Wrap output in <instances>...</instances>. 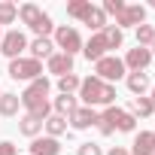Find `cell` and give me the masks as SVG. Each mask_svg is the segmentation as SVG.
<instances>
[{
    "label": "cell",
    "instance_id": "cell-1",
    "mask_svg": "<svg viewBox=\"0 0 155 155\" xmlns=\"http://www.w3.org/2000/svg\"><path fill=\"white\" fill-rule=\"evenodd\" d=\"M49 91H52V79L43 73L40 79H34V82H28L25 85V91L18 94L21 97V110L28 113V116H37V119H49L52 116V101H49Z\"/></svg>",
    "mask_w": 155,
    "mask_h": 155
},
{
    "label": "cell",
    "instance_id": "cell-2",
    "mask_svg": "<svg viewBox=\"0 0 155 155\" xmlns=\"http://www.w3.org/2000/svg\"><path fill=\"white\" fill-rule=\"evenodd\" d=\"M76 97H79V104L82 107H91V110H97V107H113L116 104V85H110V82H104V79H97V76L91 73V76H85L82 79V85H79V91H76Z\"/></svg>",
    "mask_w": 155,
    "mask_h": 155
},
{
    "label": "cell",
    "instance_id": "cell-3",
    "mask_svg": "<svg viewBox=\"0 0 155 155\" xmlns=\"http://www.w3.org/2000/svg\"><path fill=\"white\" fill-rule=\"evenodd\" d=\"M52 43H55V49L58 52H64V55H70V58H76L82 52V34H79V28L76 25H55V34H52Z\"/></svg>",
    "mask_w": 155,
    "mask_h": 155
},
{
    "label": "cell",
    "instance_id": "cell-4",
    "mask_svg": "<svg viewBox=\"0 0 155 155\" xmlns=\"http://www.w3.org/2000/svg\"><path fill=\"white\" fill-rule=\"evenodd\" d=\"M6 73H9V79H15V82H34V79L43 76V64L34 61V58H28V55H21V58L9 61Z\"/></svg>",
    "mask_w": 155,
    "mask_h": 155
},
{
    "label": "cell",
    "instance_id": "cell-5",
    "mask_svg": "<svg viewBox=\"0 0 155 155\" xmlns=\"http://www.w3.org/2000/svg\"><path fill=\"white\" fill-rule=\"evenodd\" d=\"M28 34L25 31H18V28H12V31H3V40H0V55L3 58H9V61H15V58H21L25 52H28Z\"/></svg>",
    "mask_w": 155,
    "mask_h": 155
},
{
    "label": "cell",
    "instance_id": "cell-6",
    "mask_svg": "<svg viewBox=\"0 0 155 155\" xmlns=\"http://www.w3.org/2000/svg\"><path fill=\"white\" fill-rule=\"evenodd\" d=\"M101 119H104V122H110V125H113V131H122V134H137V119H134L125 107H119V104L107 107V110L101 113Z\"/></svg>",
    "mask_w": 155,
    "mask_h": 155
},
{
    "label": "cell",
    "instance_id": "cell-7",
    "mask_svg": "<svg viewBox=\"0 0 155 155\" xmlns=\"http://www.w3.org/2000/svg\"><path fill=\"white\" fill-rule=\"evenodd\" d=\"M94 76H97V79H104V82H110V85H116L119 79H125V76H128V70H125L122 58L107 55V58H101V61L94 64Z\"/></svg>",
    "mask_w": 155,
    "mask_h": 155
},
{
    "label": "cell",
    "instance_id": "cell-8",
    "mask_svg": "<svg viewBox=\"0 0 155 155\" xmlns=\"http://www.w3.org/2000/svg\"><path fill=\"white\" fill-rule=\"evenodd\" d=\"M155 58H152V52L149 49H143V46H134V49H128L125 52V58H122V64H125V70L128 73H149V64H152Z\"/></svg>",
    "mask_w": 155,
    "mask_h": 155
},
{
    "label": "cell",
    "instance_id": "cell-9",
    "mask_svg": "<svg viewBox=\"0 0 155 155\" xmlns=\"http://www.w3.org/2000/svg\"><path fill=\"white\" fill-rule=\"evenodd\" d=\"M146 25V6L143 3H125V9L116 15V28L125 31V28H140Z\"/></svg>",
    "mask_w": 155,
    "mask_h": 155
},
{
    "label": "cell",
    "instance_id": "cell-10",
    "mask_svg": "<svg viewBox=\"0 0 155 155\" xmlns=\"http://www.w3.org/2000/svg\"><path fill=\"white\" fill-rule=\"evenodd\" d=\"M97 110H91V107H82L79 104V110H76L70 119H67V128H73V131H88V128H94L97 125Z\"/></svg>",
    "mask_w": 155,
    "mask_h": 155
},
{
    "label": "cell",
    "instance_id": "cell-11",
    "mask_svg": "<svg viewBox=\"0 0 155 155\" xmlns=\"http://www.w3.org/2000/svg\"><path fill=\"white\" fill-rule=\"evenodd\" d=\"M58 49H55V43H52V37H34L31 43H28V58H34V61H49L52 55H55Z\"/></svg>",
    "mask_w": 155,
    "mask_h": 155
},
{
    "label": "cell",
    "instance_id": "cell-12",
    "mask_svg": "<svg viewBox=\"0 0 155 155\" xmlns=\"http://www.w3.org/2000/svg\"><path fill=\"white\" fill-rule=\"evenodd\" d=\"M82 55H85V61H88V64H97L101 58H107V55H110V49H107V43H104V37H101V34H91V37L82 43Z\"/></svg>",
    "mask_w": 155,
    "mask_h": 155
},
{
    "label": "cell",
    "instance_id": "cell-13",
    "mask_svg": "<svg viewBox=\"0 0 155 155\" xmlns=\"http://www.w3.org/2000/svg\"><path fill=\"white\" fill-rule=\"evenodd\" d=\"M46 73H52L55 79H61V76H67V73H76V70H73V58L64 55V52H55V55L46 61Z\"/></svg>",
    "mask_w": 155,
    "mask_h": 155
},
{
    "label": "cell",
    "instance_id": "cell-14",
    "mask_svg": "<svg viewBox=\"0 0 155 155\" xmlns=\"http://www.w3.org/2000/svg\"><path fill=\"white\" fill-rule=\"evenodd\" d=\"M31 155H61V140H55V137H46V134H40V137H34L31 140Z\"/></svg>",
    "mask_w": 155,
    "mask_h": 155
},
{
    "label": "cell",
    "instance_id": "cell-15",
    "mask_svg": "<svg viewBox=\"0 0 155 155\" xmlns=\"http://www.w3.org/2000/svg\"><path fill=\"white\" fill-rule=\"evenodd\" d=\"M76 110H79V97H76V94H58V97H52V113L55 116L70 119Z\"/></svg>",
    "mask_w": 155,
    "mask_h": 155
},
{
    "label": "cell",
    "instance_id": "cell-16",
    "mask_svg": "<svg viewBox=\"0 0 155 155\" xmlns=\"http://www.w3.org/2000/svg\"><path fill=\"white\" fill-rule=\"evenodd\" d=\"M125 85H128V91H131L134 97H143V94H149V88H152V76H149V73H128V76H125Z\"/></svg>",
    "mask_w": 155,
    "mask_h": 155
},
{
    "label": "cell",
    "instance_id": "cell-17",
    "mask_svg": "<svg viewBox=\"0 0 155 155\" xmlns=\"http://www.w3.org/2000/svg\"><path fill=\"white\" fill-rule=\"evenodd\" d=\"M131 155H155V131H140V134H134Z\"/></svg>",
    "mask_w": 155,
    "mask_h": 155
},
{
    "label": "cell",
    "instance_id": "cell-18",
    "mask_svg": "<svg viewBox=\"0 0 155 155\" xmlns=\"http://www.w3.org/2000/svg\"><path fill=\"white\" fill-rule=\"evenodd\" d=\"M128 113H131L137 122H140V119H152V116H155V104L149 101V94H143V97H131Z\"/></svg>",
    "mask_w": 155,
    "mask_h": 155
},
{
    "label": "cell",
    "instance_id": "cell-19",
    "mask_svg": "<svg viewBox=\"0 0 155 155\" xmlns=\"http://www.w3.org/2000/svg\"><path fill=\"white\" fill-rule=\"evenodd\" d=\"M18 134L21 137H28V140H34V137H40L43 134V119H37V116H18Z\"/></svg>",
    "mask_w": 155,
    "mask_h": 155
},
{
    "label": "cell",
    "instance_id": "cell-20",
    "mask_svg": "<svg viewBox=\"0 0 155 155\" xmlns=\"http://www.w3.org/2000/svg\"><path fill=\"white\" fill-rule=\"evenodd\" d=\"M18 110H21V97L18 94H12V91L0 94V116H3V119H15Z\"/></svg>",
    "mask_w": 155,
    "mask_h": 155
},
{
    "label": "cell",
    "instance_id": "cell-21",
    "mask_svg": "<svg viewBox=\"0 0 155 155\" xmlns=\"http://www.w3.org/2000/svg\"><path fill=\"white\" fill-rule=\"evenodd\" d=\"M82 25H85L91 34H101V31L110 25V18L104 15V9H101V6H91V9H88V15L82 18Z\"/></svg>",
    "mask_w": 155,
    "mask_h": 155
},
{
    "label": "cell",
    "instance_id": "cell-22",
    "mask_svg": "<svg viewBox=\"0 0 155 155\" xmlns=\"http://www.w3.org/2000/svg\"><path fill=\"white\" fill-rule=\"evenodd\" d=\"M18 18H21V25L31 31V28L43 18V9H40L37 3H21V6H18Z\"/></svg>",
    "mask_w": 155,
    "mask_h": 155
},
{
    "label": "cell",
    "instance_id": "cell-23",
    "mask_svg": "<svg viewBox=\"0 0 155 155\" xmlns=\"http://www.w3.org/2000/svg\"><path fill=\"white\" fill-rule=\"evenodd\" d=\"M43 131H46V137H55V140H61L64 134H67V119H61V116H49L46 122H43Z\"/></svg>",
    "mask_w": 155,
    "mask_h": 155
},
{
    "label": "cell",
    "instance_id": "cell-24",
    "mask_svg": "<svg viewBox=\"0 0 155 155\" xmlns=\"http://www.w3.org/2000/svg\"><path fill=\"white\" fill-rule=\"evenodd\" d=\"M55 85H58V94H76L79 85H82V76L79 73H67L61 79H55Z\"/></svg>",
    "mask_w": 155,
    "mask_h": 155
},
{
    "label": "cell",
    "instance_id": "cell-25",
    "mask_svg": "<svg viewBox=\"0 0 155 155\" xmlns=\"http://www.w3.org/2000/svg\"><path fill=\"white\" fill-rule=\"evenodd\" d=\"M101 37H104V43H107L110 55H113V49H122V43H125V31H119L116 25H107V28L101 31Z\"/></svg>",
    "mask_w": 155,
    "mask_h": 155
},
{
    "label": "cell",
    "instance_id": "cell-26",
    "mask_svg": "<svg viewBox=\"0 0 155 155\" xmlns=\"http://www.w3.org/2000/svg\"><path fill=\"white\" fill-rule=\"evenodd\" d=\"M15 21H18V3L0 0V28H3V25H15Z\"/></svg>",
    "mask_w": 155,
    "mask_h": 155
},
{
    "label": "cell",
    "instance_id": "cell-27",
    "mask_svg": "<svg viewBox=\"0 0 155 155\" xmlns=\"http://www.w3.org/2000/svg\"><path fill=\"white\" fill-rule=\"evenodd\" d=\"M94 3H91V0H70V3H67V15L70 18H76V21H82L85 15H88V9H91Z\"/></svg>",
    "mask_w": 155,
    "mask_h": 155
},
{
    "label": "cell",
    "instance_id": "cell-28",
    "mask_svg": "<svg viewBox=\"0 0 155 155\" xmlns=\"http://www.w3.org/2000/svg\"><path fill=\"white\" fill-rule=\"evenodd\" d=\"M134 37H137V46H143V49H149L152 43H155V25H140V28H134Z\"/></svg>",
    "mask_w": 155,
    "mask_h": 155
},
{
    "label": "cell",
    "instance_id": "cell-29",
    "mask_svg": "<svg viewBox=\"0 0 155 155\" xmlns=\"http://www.w3.org/2000/svg\"><path fill=\"white\" fill-rule=\"evenodd\" d=\"M101 9H104V15H107V18H110V15H119V12L125 9V0H104Z\"/></svg>",
    "mask_w": 155,
    "mask_h": 155
},
{
    "label": "cell",
    "instance_id": "cell-30",
    "mask_svg": "<svg viewBox=\"0 0 155 155\" xmlns=\"http://www.w3.org/2000/svg\"><path fill=\"white\" fill-rule=\"evenodd\" d=\"M76 155H104V149H101V143H79L76 146Z\"/></svg>",
    "mask_w": 155,
    "mask_h": 155
},
{
    "label": "cell",
    "instance_id": "cell-31",
    "mask_svg": "<svg viewBox=\"0 0 155 155\" xmlns=\"http://www.w3.org/2000/svg\"><path fill=\"white\" fill-rule=\"evenodd\" d=\"M94 128L101 131V137H113V134H116V131H113V125H110V122H104L101 116H97V125H94Z\"/></svg>",
    "mask_w": 155,
    "mask_h": 155
},
{
    "label": "cell",
    "instance_id": "cell-32",
    "mask_svg": "<svg viewBox=\"0 0 155 155\" xmlns=\"http://www.w3.org/2000/svg\"><path fill=\"white\" fill-rule=\"evenodd\" d=\"M0 155H18V146L12 140H3V143H0Z\"/></svg>",
    "mask_w": 155,
    "mask_h": 155
},
{
    "label": "cell",
    "instance_id": "cell-33",
    "mask_svg": "<svg viewBox=\"0 0 155 155\" xmlns=\"http://www.w3.org/2000/svg\"><path fill=\"white\" fill-rule=\"evenodd\" d=\"M104 155H131V152H128L125 146H113V149H107Z\"/></svg>",
    "mask_w": 155,
    "mask_h": 155
},
{
    "label": "cell",
    "instance_id": "cell-34",
    "mask_svg": "<svg viewBox=\"0 0 155 155\" xmlns=\"http://www.w3.org/2000/svg\"><path fill=\"white\" fill-rule=\"evenodd\" d=\"M149 101L155 104V82H152V88H149Z\"/></svg>",
    "mask_w": 155,
    "mask_h": 155
},
{
    "label": "cell",
    "instance_id": "cell-35",
    "mask_svg": "<svg viewBox=\"0 0 155 155\" xmlns=\"http://www.w3.org/2000/svg\"><path fill=\"white\" fill-rule=\"evenodd\" d=\"M149 52H152V58H155V43H152V46H149Z\"/></svg>",
    "mask_w": 155,
    "mask_h": 155
},
{
    "label": "cell",
    "instance_id": "cell-36",
    "mask_svg": "<svg viewBox=\"0 0 155 155\" xmlns=\"http://www.w3.org/2000/svg\"><path fill=\"white\" fill-rule=\"evenodd\" d=\"M149 9H155V0H149Z\"/></svg>",
    "mask_w": 155,
    "mask_h": 155
},
{
    "label": "cell",
    "instance_id": "cell-37",
    "mask_svg": "<svg viewBox=\"0 0 155 155\" xmlns=\"http://www.w3.org/2000/svg\"><path fill=\"white\" fill-rule=\"evenodd\" d=\"M0 40H3V28H0Z\"/></svg>",
    "mask_w": 155,
    "mask_h": 155
},
{
    "label": "cell",
    "instance_id": "cell-38",
    "mask_svg": "<svg viewBox=\"0 0 155 155\" xmlns=\"http://www.w3.org/2000/svg\"><path fill=\"white\" fill-rule=\"evenodd\" d=\"M0 94H3V91H0Z\"/></svg>",
    "mask_w": 155,
    "mask_h": 155
}]
</instances>
